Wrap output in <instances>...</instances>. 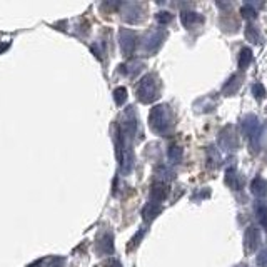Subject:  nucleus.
<instances>
[{
  "mask_svg": "<svg viewBox=\"0 0 267 267\" xmlns=\"http://www.w3.org/2000/svg\"><path fill=\"white\" fill-rule=\"evenodd\" d=\"M149 127L157 135H171L174 132V114L165 104L156 105L149 112Z\"/></svg>",
  "mask_w": 267,
  "mask_h": 267,
  "instance_id": "f257e3e1",
  "label": "nucleus"
},
{
  "mask_svg": "<svg viewBox=\"0 0 267 267\" xmlns=\"http://www.w3.org/2000/svg\"><path fill=\"white\" fill-rule=\"evenodd\" d=\"M159 79L156 74H147L139 80V84L135 86V94L137 99L142 104H152L154 100H157L159 97Z\"/></svg>",
  "mask_w": 267,
  "mask_h": 267,
  "instance_id": "f03ea898",
  "label": "nucleus"
},
{
  "mask_svg": "<svg viewBox=\"0 0 267 267\" xmlns=\"http://www.w3.org/2000/svg\"><path fill=\"white\" fill-rule=\"evenodd\" d=\"M241 129H242L244 137L249 140L252 151L254 152L259 151V145H261V137H262V125H261V120L257 119V115L247 114V115L242 117Z\"/></svg>",
  "mask_w": 267,
  "mask_h": 267,
  "instance_id": "7ed1b4c3",
  "label": "nucleus"
},
{
  "mask_svg": "<svg viewBox=\"0 0 267 267\" xmlns=\"http://www.w3.org/2000/svg\"><path fill=\"white\" fill-rule=\"evenodd\" d=\"M165 37H167V32L162 29H154L151 32H147L142 40V48L147 52V54L154 55L160 47H162Z\"/></svg>",
  "mask_w": 267,
  "mask_h": 267,
  "instance_id": "20e7f679",
  "label": "nucleus"
},
{
  "mask_svg": "<svg viewBox=\"0 0 267 267\" xmlns=\"http://www.w3.org/2000/svg\"><path fill=\"white\" fill-rule=\"evenodd\" d=\"M217 142H219V145L224 149V151H229V152L237 151L241 142H239V135L236 132V127H234V125H225L219 134Z\"/></svg>",
  "mask_w": 267,
  "mask_h": 267,
  "instance_id": "39448f33",
  "label": "nucleus"
},
{
  "mask_svg": "<svg viewBox=\"0 0 267 267\" xmlns=\"http://www.w3.org/2000/svg\"><path fill=\"white\" fill-rule=\"evenodd\" d=\"M119 44L122 48L124 55H132L137 47V35L131 29H120L119 30Z\"/></svg>",
  "mask_w": 267,
  "mask_h": 267,
  "instance_id": "423d86ee",
  "label": "nucleus"
},
{
  "mask_svg": "<svg viewBox=\"0 0 267 267\" xmlns=\"http://www.w3.org/2000/svg\"><path fill=\"white\" fill-rule=\"evenodd\" d=\"M261 241H262V236H261V230L256 225H249L247 230L244 234V249L247 254H252L256 252L257 247L261 245Z\"/></svg>",
  "mask_w": 267,
  "mask_h": 267,
  "instance_id": "0eeeda50",
  "label": "nucleus"
},
{
  "mask_svg": "<svg viewBox=\"0 0 267 267\" xmlns=\"http://www.w3.org/2000/svg\"><path fill=\"white\" fill-rule=\"evenodd\" d=\"M95 250L99 252V256H109V254L114 252V237L112 232L104 230L95 241Z\"/></svg>",
  "mask_w": 267,
  "mask_h": 267,
  "instance_id": "6e6552de",
  "label": "nucleus"
},
{
  "mask_svg": "<svg viewBox=\"0 0 267 267\" xmlns=\"http://www.w3.org/2000/svg\"><path fill=\"white\" fill-rule=\"evenodd\" d=\"M142 9H144V5H140V3H124V12H122L124 20L129 23L140 22V20L144 19Z\"/></svg>",
  "mask_w": 267,
  "mask_h": 267,
  "instance_id": "1a4fd4ad",
  "label": "nucleus"
},
{
  "mask_svg": "<svg viewBox=\"0 0 267 267\" xmlns=\"http://www.w3.org/2000/svg\"><path fill=\"white\" fill-rule=\"evenodd\" d=\"M225 184H227L232 191H241V189L244 187V179H242V176L236 169L229 167L227 171H225Z\"/></svg>",
  "mask_w": 267,
  "mask_h": 267,
  "instance_id": "9d476101",
  "label": "nucleus"
},
{
  "mask_svg": "<svg viewBox=\"0 0 267 267\" xmlns=\"http://www.w3.org/2000/svg\"><path fill=\"white\" fill-rule=\"evenodd\" d=\"M242 74H232L230 75V79L227 80V82L224 84V87H222V94L224 95H236L239 92V89H241L242 86Z\"/></svg>",
  "mask_w": 267,
  "mask_h": 267,
  "instance_id": "9b49d317",
  "label": "nucleus"
},
{
  "mask_svg": "<svg viewBox=\"0 0 267 267\" xmlns=\"http://www.w3.org/2000/svg\"><path fill=\"white\" fill-rule=\"evenodd\" d=\"M180 22L184 23L185 29H192L196 25H200L204 23V17L197 12H192V10H184L180 14Z\"/></svg>",
  "mask_w": 267,
  "mask_h": 267,
  "instance_id": "f8f14e48",
  "label": "nucleus"
},
{
  "mask_svg": "<svg viewBox=\"0 0 267 267\" xmlns=\"http://www.w3.org/2000/svg\"><path fill=\"white\" fill-rule=\"evenodd\" d=\"M167 194H169L167 184H164V182H156V184H152V187H151V202L160 204L162 200H165Z\"/></svg>",
  "mask_w": 267,
  "mask_h": 267,
  "instance_id": "ddd939ff",
  "label": "nucleus"
},
{
  "mask_svg": "<svg viewBox=\"0 0 267 267\" xmlns=\"http://www.w3.org/2000/svg\"><path fill=\"white\" fill-rule=\"evenodd\" d=\"M250 192H252L257 199H264L267 196V180L264 177L257 176L256 179L250 182Z\"/></svg>",
  "mask_w": 267,
  "mask_h": 267,
  "instance_id": "4468645a",
  "label": "nucleus"
},
{
  "mask_svg": "<svg viewBox=\"0 0 267 267\" xmlns=\"http://www.w3.org/2000/svg\"><path fill=\"white\" fill-rule=\"evenodd\" d=\"M160 212H162V205L156 204V202H147L142 209V219L145 222H152L156 217H159Z\"/></svg>",
  "mask_w": 267,
  "mask_h": 267,
  "instance_id": "2eb2a0df",
  "label": "nucleus"
},
{
  "mask_svg": "<svg viewBox=\"0 0 267 267\" xmlns=\"http://www.w3.org/2000/svg\"><path fill=\"white\" fill-rule=\"evenodd\" d=\"M207 167L209 169H216L219 167V165L222 164V156L221 152L217 151V147H214V145H210V147H207Z\"/></svg>",
  "mask_w": 267,
  "mask_h": 267,
  "instance_id": "dca6fc26",
  "label": "nucleus"
},
{
  "mask_svg": "<svg viewBox=\"0 0 267 267\" xmlns=\"http://www.w3.org/2000/svg\"><path fill=\"white\" fill-rule=\"evenodd\" d=\"M244 35H245V39H247L250 44H261V42H262V34H261V30H259L256 25H252V23L245 25Z\"/></svg>",
  "mask_w": 267,
  "mask_h": 267,
  "instance_id": "f3484780",
  "label": "nucleus"
},
{
  "mask_svg": "<svg viewBox=\"0 0 267 267\" xmlns=\"http://www.w3.org/2000/svg\"><path fill=\"white\" fill-rule=\"evenodd\" d=\"M252 50H250L249 47H242L241 48V54H239V67L242 68V70H245V68H249V66L252 64Z\"/></svg>",
  "mask_w": 267,
  "mask_h": 267,
  "instance_id": "a211bd4d",
  "label": "nucleus"
},
{
  "mask_svg": "<svg viewBox=\"0 0 267 267\" xmlns=\"http://www.w3.org/2000/svg\"><path fill=\"white\" fill-rule=\"evenodd\" d=\"M167 157H169L171 162L179 164L182 160V157H184V149H182L180 145H177V144H172L171 147H169V151H167Z\"/></svg>",
  "mask_w": 267,
  "mask_h": 267,
  "instance_id": "6ab92c4d",
  "label": "nucleus"
},
{
  "mask_svg": "<svg viewBox=\"0 0 267 267\" xmlns=\"http://www.w3.org/2000/svg\"><path fill=\"white\" fill-rule=\"evenodd\" d=\"M156 176H157V179H159L160 182H167V180H172L174 177V171L172 169H169L167 165H160V167H157L156 169Z\"/></svg>",
  "mask_w": 267,
  "mask_h": 267,
  "instance_id": "aec40b11",
  "label": "nucleus"
},
{
  "mask_svg": "<svg viewBox=\"0 0 267 267\" xmlns=\"http://www.w3.org/2000/svg\"><path fill=\"white\" fill-rule=\"evenodd\" d=\"M256 217H257L259 225L267 230V205L266 204L256 205Z\"/></svg>",
  "mask_w": 267,
  "mask_h": 267,
  "instance_id": "412c9836",
  "label": "nucleus"
},
{
  "mask_svg": "<svg viewBox=\"0 0 267 267\" xmlns=\"http://www.w3.org/2000/svg\"><path fill=\"white\" fill-rule=\"evenodd\" d=\"M122 67V72L127 75H135L137 72H140L144 68V62H140V60H135V62H131L127 64V66H120Z\"/></svg>",
  "mask_w": 267,
  "mask_h": 267,
  "instance_id": "4be33fe9",
  "label": "nucleus"
},
{
  "mask_svg": "<svg viewBox=\"0 0 267 267\" xmlns=\"http://www.w3.org/2000/svg\"><path fill=\"white\" fill-rule=\"evenodd\" d=\"M199 104H204V107L200 109V112L199 114H207V112H212L214 111V107H216V100H214V97H210V95H207V97H202V99H199L197 100Z\"/></svg>",
  "mask_w": 267,
  "mask_h": 267,
  "instance_id": "5701e85b",
  "label": "nucleus"
},
{
  "mask_svg": "<svg viewBox=\"0 0 267 267\" xmlns=\"http://www.w3.org/2000/svg\"><path fill=\"white\" fill-rule=\"evenodd\" d=\"M241 15L245 20H254L257 17V10H256V7H254V5L245 3V5H242V9H241Z\"/></svg>",
  "mask_w": 267,
  "mask_h": 267,
  "instance_id": "b1692460",
  "label": "nucleus"
},
{
  "mask_svg": "<svg viewBox=\"0 0 267 267\" xmlns=\"http://www.w3.org/2000/svg\"><path fill=\"white\" fill-rule=\"evenodd\" d=\"M114 100L117 105H124L127 100V89L125 87H117L114 90Z\"/></svg>",
  "mask_w": 267,
  "mask_h": 267,
  "instance_id": "393cba45",
  "label": "nucleus"
},
{
  "mask_svg": "<svg viewBox=\"0 0 267 267\" xmlns=\"http://www.w3.org/2000/svg\"><path fill=\"white\" fill-rule=\"evenodd\" d=\"M252 94L257 100H264L266 95H267V90L261 82H257V84H254V86H252Z\"/></svg>",
  "mask_w": 267,
  "mask_h": 267,
  "instance_id": "a878e982",
  "label": "nucleus"
},
{
  "mask_svg": "<svg viewBox=\"0 0 267 267\" xmlns=\"http://www.w3.org/2000/svg\"><path fill=\"white\" fill-rule=\"evenodd\" d=\"M156 19L160 25H167V23H171L174 20V15L171 14V12H159V14L156 15Z\"/></svg>",
  "mask_w": 267,
  "mask_h": 267,
  "instance_id": "bb28decb",
  "label": "nucleus"
},
{
  "mask_svg": "<svg viewBox=\"0 0 267 267\" xmlns=\"http://www.w3.org/2000/svg\"><path fill=\"white\" fill-rule=\"evenodd\" d=\"M257 266L267 267V250H262L261 254H257Z\"/></svg>",
  "mask_w": 267,
  "mask_h": 267,
  "instance_id": "cd10ccee",
  "label": "nucleus"
},
{
  "mask_svg": "<svg viewBox=\"0 0 267 267\" xmlns=\"http://www.w3.org/2000/svg\"><path fill=\"white\" fill-rule=\"evenodd\" d=\"M99 267H122L119 261H115V259H109V261H105L104 264H100Z\"/></svg>",
  "mask_w": 267,
  "mask_h": 267,
  "instance_id": "c85d7f7f",
  "label": "nucleus"
},
{
  "mask_svg": "<svg viewBox=\"0 0 267 267\" xmlns=\"http://www.w3.org/2000/svg\"><path fill=\"white\" fill-rule=\"evenodd\" d=\"M64 259L62 257H54L50 259V264H48V267H64Z\"/></svg>",
  "mask_w": 267,
  "mask_h": 267,
  "instance_id": "c756f323",
  "label": "nucleus"
},
{
  "mask_svg": "<svg viewBox=\"0 0 267 267\" xmlns=\"http://www.w3.org/2000/svg\"><path fill=\"white\" fill-rule=\"evenodd\" d=\"M144 232H145V230L142 229V230H140V232H139V234H137V236H135V237H134V239H132V244H131V247H132V245H135V244H139V242H140V237H142V236H144Z\"/></svg>",
  "mask_w": 267,
  "mask_h": 267,
  "instance_id": "7c9ffc66",
  "label": "nucleus"
},
{
  "mask_svg": "<svg viewBox=\"0 0 267 267\" xmlns=\"http://www.w3.org/2000/svg\"><path fill=\"white\" fill-rule=\"evenodd\" d=\"M7 47H9V45H7V44H3V45H0V52H2V50H5Z\"/></svg>",
  "mask_w": 267,
  "mask_h": 267,
  "instance_id": "2f4dec72",
  "label": "nucleus"
},
{
  "mask_svg": "<svg viewBox=\"0 0 267 267\" xmlns=\"http://www.w3.org/2000/svg\"><path fill=\"white\" fill-rule=\"evenodd\" d=\"M236 267H247V266H242V264H241V266H236Z\"/></svg>",
  "mask_w": 267,
  "mask_h": 267,
  "instance_id": "473e14b6",
  "label": "nucleus"
}]
</instances>
